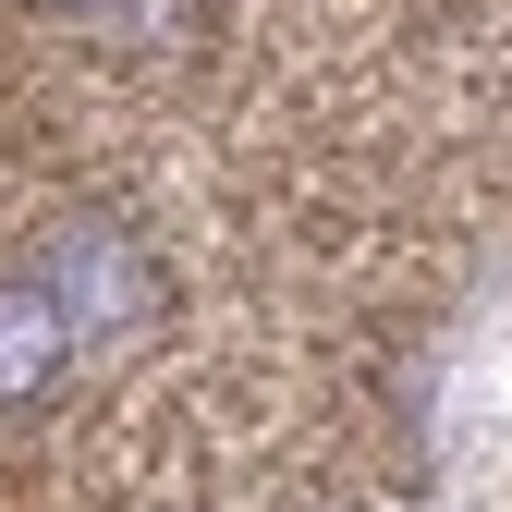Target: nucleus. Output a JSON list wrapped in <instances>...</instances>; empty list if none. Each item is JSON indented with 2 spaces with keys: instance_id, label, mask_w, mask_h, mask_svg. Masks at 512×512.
<instances>
[{
  "instance_id": "nucleus-3",
  "label": "nucleus",
  "mask_w": 512,
  "mask_h": 512,
  "mask_svg": "<svg viewBox=\"0 0 512 512\" xmlns=\"http://www.w3.org/2000/svg\"><path fill=\"white\" fill-rule=\"evenodd\" d=\"M49 13H86V25H98V13H122V0H49Z\"/></svg>"
},
{
  "instance_id": "nucleus-1",
  "label": "nucleus",
  "mask_w": 512,
  "mask_h": 512,
  "mask_svg": "<svg viewBox=\"0 0 512 512\" xmlns=\"http://www.w3.org/2000/svg\"><path fill=\"white\" fill-rule=\"evenodd\" d=\"M37 281L74 305V330H147V317H159V269H147L122 232H98V220H74V232H61Z\"/></svg>"
},
{
  "instance_id": "nucleus-2",
  "label": "nucleus",
  "mask_w": 512,
  "mask_h": 512,
  "mask_svg": "<svg viewBox=\"0 0 512 512\" xmlns=\"http://www.w3.org/2000/svg\"><path fill=\"white\" fill-rule=\"evenodd\" d=\"M74 305H61L49 281H0V415L13 403H49L61 391V366H74Z\"/></svg>"
}]
</instances>
